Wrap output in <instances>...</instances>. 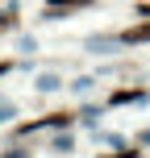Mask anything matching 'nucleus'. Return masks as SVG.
Wrapping results in <instances>:
<instances>
[{
    "label": "nucleus",
    "mask_w": 150,
    "mask_h": 158,
    "mask_svg": "<svg viewBox=\"0 0 150 158\" xmlns=\"http://www.w3.org/2000/svg\"><path fill=\"white\" fill-rule=\"evenodd\" d=\"M129 38H150V25H146V29H134Z\"/></svg>",
    "instance_id": "obj_1"
}]
</instances>
